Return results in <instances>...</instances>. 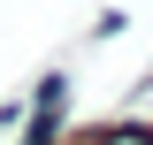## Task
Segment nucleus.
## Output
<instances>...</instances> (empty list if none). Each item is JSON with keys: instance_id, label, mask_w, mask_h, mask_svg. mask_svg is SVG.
I'll return each instance as SVG.
<instances>
[{"instance_id": "1", "label": "nucleus", "mask_w": 153, "mask_h": 145, "mask_svg": "<svg viewBox=\"0 0 153 145\" xmlns=\"http://www.w3.org/2000/svg\"><path fill=\"white\" fill-rule=\"evenodd\" d=\"M76 145H146V138H130V130H115V138H76Z\"/></svg>"}]
</instances>
